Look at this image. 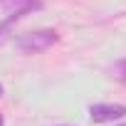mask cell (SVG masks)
<instances>
[{
	"instance_id": "cell-3",
	"label": "cell",
	"mask_w": 126,
	"mask_h": 126,
	"mask_svg": "<svg viewBox=\"0 0 126 126\" xmlns=\"http://www.w3.org/2000/svg\"><path fill=\"white\" fill-rule=\"evenodd\" d=\"M0 5H3L8 13H13V15H27V13H32V10H37V8H42V3L40 0H0Z\"/></svg>"
},
{
	"instance_id": "cell-2",
	"label": "cell",
	"mask_w": 126,
	"mask_h": 126,
	"mask_svg": "<svg viewBox=\"0 0 126 126\" xmlns=\"http://www.w3.org/2000/svg\"><path fill=\"white\" fill-rule=\"evenodd\" d=\"M89 114L94 121H116L126 116V106L124 104H94L89 106Z\"/></svg>"
},
{
	"instance_id": "cell-1",
	"label": "cell",
	"mask_w": 126,
	"mask_h": 126,
	"mask_svg": "<svg viewBox=\"0 0 126 126\" xmlns=\"http://www.w3.org/2000/svg\"><path fill=\"white\" fill-rule=\"evenodd\" d=\"M57 42V32L54 30H37V32H30L25 37L17 40V47L27 54H35V52H42L47 47H52Z\"/></svg>"
},
{
	"instance_id": "cell-5",
	"label": "cell",
	"mask_w": 126,
	"mask_h": 126,
	"mask_svg": "<svg viewBox=\"0 0 126 126\" xmlns=\"http://www.w3.org/2000/svg\"><path fill=\"white\" fill-rule=\"evenodd\" d=\"M0 126H3V119H0Z\"/></svg>"
},
{
	"instance_id": "cell-4",
	"label": "cell",
	"mask_w": 126,
	"mask_h": 126,
	"mask_svg": "<svg viewBox=\"0 0 126 126\" xmlns=\"http://www.w3.org/2000/svg\"><path fill=\"white\" fill-rule=\"evenodd\" d=\"M0 94H3V87H0Z\"/></svg>"
},
{
	"instance_id": "cell-6",
	"label": "cell",
	"mask_w": 126,
	"mask_h": 126,
	"mask_svg": "<svg viewBox=\"0 0 126 126\" xmlns=\"http://www.w3.org/2000/svg\"><path fill=\"white\" fill-rule=\"evenodd\" d=\"M124 69H126V62H124Z\"/></svg>"
}]
</instances>
